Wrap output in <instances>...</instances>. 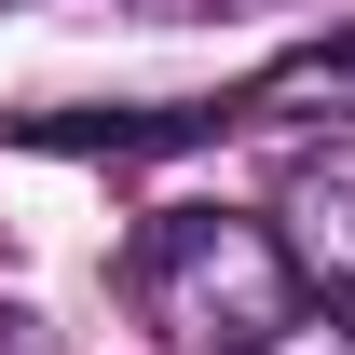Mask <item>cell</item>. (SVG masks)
<instances>
[{
  "mask_svg": "<svg viewBox=\"0 0 355 355\" xmlns=\"http://www.w3.org/2000/svg\"><path fill=\"white\" fill-rule=\"evenodd\" d=\"M123 301L150 342L178 355H260L287 314H301V260L287 232L246 219V205H164V219L123 246Z\"/></svg>",
  "mask_w": 355,
  "mask_h": 355,
  "instance_id": "1",
  "label": "cell"
},
{
  "mask_svg": "<svg viewBox=\"0 0 355 355\" xmlns=\"http://www.w3.org/2000/svg\"><path fill=\"white\" fill-rule=\"evenodd\" d=\"M205 123H355V28H342V42H301L287 69H260V83L219 96V110H164V123H69V137L137 150V137H205Z\"/></svg>",
  "mask_w": 355,
  "mask_h": 355,
  "instance_id": "2",
  "label": "cell"
},
{
  "mask_svg": "<svg viewBox=\"0 0 355 355\" xmlns=\"http://www.w3.org/2000/svg\"><path fill=\"white\" fill-rule=\"evenodd\" d=\"M273 219H287V260L314 287H355V150H301Z\"/></svg>",
  "mask_w": 355,
  "mask_h": 355,
  "instance_id": "3",
  "label": "cell"
},
{
  "mask_svg": "<svg viewBox=\"0 0 355 355\" xmlns=\"http://www.w3.org/2000/svg\"><path fill=\"white\" fill-rule=\"evenodd\" d=\"M260 355H355V314H287Z\"/></svg>",
  "mask_w": 355,
  "mask_h": 355,
  "instance_id": "4",
  "label": "cell"
}]
</instances>
